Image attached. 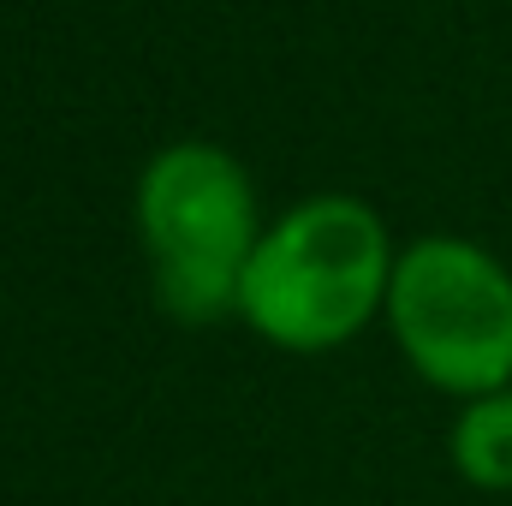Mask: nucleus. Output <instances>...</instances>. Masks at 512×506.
I'll return each mask as SVG.
<instances>
[{"mask_svg": "<svg viewBox=\"0 0 512 506\" xmlns=\"http://www.w3.org/2000/svg\"><path fill=\"white\" fill-rule=\"evenodd\" d=\"M137 233L155 298L173 322L239 316V286L256 251V185L215 143H173L137 179Z\"/></svg>", "mask_w": 512, "mask_h": 506, "instance_id": "f03ea898", "label": "nucleus"}, {"mask_svg": "<svg viewBox=\"0 0 512 506\" xmlns=\"http://www.w3.org/2000/svg\"><path fill=\"white\" fill-rule=\"evenodd\" d=\"M393 245L358 197H310L262 227L239 286V316L280 352H334L387 310Z\"/></svg>", "mask_w": 512, "mask_h": 506, "instance_id": "f257e3e1", "label": "nucleus"}, {"mask_svg": "<svg viewBox=\"0 0 512 506\" xmlns=\"http://www.w3.org/2000/svg\"><path fill=\"white\" fill-rule=\"evenodd\" d=\"M387 328L429 387L501 393L512 381V274L471 239H417L393 262Z\"/></svg>", "mask_w": 512, "mask_h": 506, "instance_id": "7ed1b4c3", "label": "nucleus"}, {"mask_svg": "<svg viewBox=\"0 0 512 506\" xmlns=\"http://www.w3.org/2000/svg\"><path fill=\"white\" fill-rule=\"evenodd\" d=\"M453 465L471 489H512V387L483 393L459 411Z\"/></svg>", "mask_w": 512, "mask_h": 506, "instance_id": "20e7f679", "label": "nucleus"}]
</instances>
